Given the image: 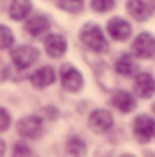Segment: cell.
Returning <instances> with one entry per match:
<instances>
[{"instance_id":"1","label":"cell","mask_w":155,"mask_h":157,"mask_svg":"<svg viewBox=\"0 0 155 157\" xmlns=\"http://www.w3.org/2000/svg\"><path fill=\"white\" fill-rule=\"evenodd\" d=\"M80 40L88 49H91L95 53L108 51V40L104 37V31L97 24H84L80 29Z\"/></svg>"},{"instance_id":"2","label":"cell","mask_w":155,"mask_h":157,"mask_svg":"<svg viewBox=\"0 0 155 157\" xmlns=\"http://www.w3.org/2000/svg\"><path fill=\"white\" fill-rule=\"evenodd\" d=\"M37 59H39V51H37V48H33V46H18V48H15L13 51H11V60H13V64L18 68V70H26V68H29L31 64H35L37 62Z\"/></svg>"},{"instance_id":"3","label":"cell","mask_w":155,"mask_h":157,"mask_svg":"<svg viewBox=\"0 0 155 157\" xmlns=\"http://www.w3.org/2000/svg\"><path fill=\"white\" fill-rule=\"evenodd\" d=\"M60 84L66 91H78L84 84L82 73L75 70L71 64H64L60 68Z\"/></svg>"},{"instance_id":"4","label":"cell","mask_w":155,"mask_h":157,"mask_svg":"<svg viewBox=\"0 0 155 157\" xmlns=\"http://www.w3.org/2000/svg\"><path fill=\"white\" fill-rule=\"evenodd\" d=\"M133 133L141 143H148L155 137V119L148 115H139L133 121Z\"/></svg>"},{"instance_id":"5","label":"cell","mask_w":155,"mask_h":157,"mask_svg":"<svg viewBox=\"0 0 155 157\" xmlns=\"http://www.w3.org/2000/svg\"><path fill=\"white\" fill-rule=\"evenodd\" d=\"M133 55H137L139 59H150L155 53V39L150 33H141L131 44Z\"/></svg>"},{"instance_id":"6","label":"cell","mask_w":155,"mask_h":157,"mask_svg":"<svg viewBox=\"0 0 155 157\" xmlns=\"http://www.w3.org/2000/svg\"><path fill=\"white\" fill-rule=\"evenodd\" d=\"M17 132L18 135L22 137H28V139H35L42 133V121L37 115H28V117L20 119L18 124H17Z\"/></svg>"},{"instance_id":"7","label":"cell","mask_w":155,"mask_h":157,"mask_svg":"<svg viewBox=\"0 0 155 157\" xmlns=\"http://www.w3.org/2000/svg\"><path fill=\"white\" fill-rule=\"evenodd\" d=\"M133 90L137 97L148 99L155 93V77L150 73H139L133 80Z\"/></svg>"},{"instance_id":"8","label":"cell","mask_w":155,"mask_h":157,"mask_svg":"<svg viewBox=\"0 0 155 157\" xmlns=\"http://www.w3.org/2000/svg\"><path fill=\"white\" fill-rule=\"evenodd\" d=\"M113 126V117L108 110H95L89 115V128L97 133H104Z\"/></svg>"},{"instance_id":"9","label":"cell","mask_w":155,"mask_h":157,"mask_svg":"<svg viewBox=\"0 0 155 157\" xmlns=\"http://www.w3.org/2000/svg\"><path fill=\"white\" fill-rule=\"evenodd\" d=\"M108 33H110V37L113 40H119V42H122V40L130 39V35H131V26L124 20V18H112L110 22H108Z\"/></svg>"},{"instance_id":"10","label":"cell","mask_w":155,"mask_h":157,"mask_svg":"<svg viewBox=\"0 0 155 157\" xmlns=\"http://www.w3.org/2000/svg\"><path fill=\"white\" fill-rule=\"evenodd\" d=\"M44 48H46V53L53 59H59L66 53L68 49V42L62 35H47L44 40Z\"/></svg>"},{"instance_id":"11","label":"cell","mask_w":155,"mask_h":157,"mask_svg":"<svg viewBox=\"0 0 155 157\" xmlns=\"http://www.w3.org/2000/svg\"><path fill=\"white\" fill-rule=\"evenodd\" d=\"M29 82L35 86V88H46V86H51L55 82V70L51 66H42L37 71H33L29 75Z\"/></svg>"},{"instance_id":"12","label":"cell","mask_w":155,"mask_h":157,"mask_svg":"<svg viewBox=\"0 0 155 157\" xmlns=\"http://www.w3.org/2000/svg\"><path fill=\"white\" fill-rule=\"evenodd\" d=\"M126 9H128V13H130L135 20H139V22L148 20L150 15H152V9H150V6H148L144 0H128Z\"/></svg>"},{"instance_id":"13","label":"cell","mask_w":155,"mask_h":157,"mask_svg":"<svg viewBox=\"0 0 155 157\" xmlns=\"http://www.w3.org/2000/svg\"><path fill=\"white\" fill-rule=\"evenodd\" d=\"M47 29H49V20L46 17H42V15L31 17L26 22V31L31 37H42L44 33H47Z\"/></svg>"},{"instance_id":"14","label":"cell","mask_w":155,"mask_h":157,"mask_svg":"<svg viewBox=\"0 0 155 157\" xmlns=\"http://www.w3.org/2000/svg\"><path fill=\"white\" fill-rule=\"evenodd\" d=\"M115 71L122 77H131L137 71V62L133 60V57L130 53H124L117 59L115 62Z\"/></svg>"},{"instance_id":"15","label":"cell","mask_w":155,"mask_h":157,"mask_svg":"<svg viewBox=\"0 0 155 157\" xmlns=\"http://www.w3.org/2000/svg\"><path fill=\"white\" fill-rule=\"evenodd\" d=\"M31 13V0H11L9 17L13 20H24Z\"/></svg>"},{"instance_id":"16","label":"cell","mask_w":155,"mask_h":157,"mask_svg":"<svg viewBox=\"0 0 155 157\" xmlns=\"http://www.w3.org/2000/svg\"><path fill=\"white\" fill-rule=\"evenodd\" d=\"M112 102H113V106H115L120 113H128V112H131V110L135 108V99H133V95L128 93V91H122V90L117 91L115 95H113Z\"/></svg>"},{"instance_id":"17","label":"cell","mask_w":155,"mask_h":157,"mask_svg":"<svg viewBox=\"0 0 155 157\" xmlns=\"http://www.w3.org/2000/svg\"><path fill=\"white\" fill-rule=\"evenodd\" d=\"M68 152L71 157H82L86 154V143L82 141V137L78 135H71L68 141Z\"/></svg>"},{"instance_id":"18","label":"cell","mask_w":155,"mask_h":157,"mask_svg":"<svg viewBox=\"0 0 155 157\" xmlns=\"http://www.w3.org/2000/svg\"><path fill=\"white\" fill-rule=\"evenodd\" d=\"M59 7L68 13H78L84 7V0H59Z\"/></svg>"},{"instance_id":"19","label":"cell","mask_w":155,"mask_h":157,"mask_svg":"<svg viewBox=\"0 0 155 157\" xmlns=\"http://www.w3.org/2000/svg\"><path fill=\"white\" fill-rule=\"evenodd\" d=\"M15 42V37H13V31L6 26H0V49H7L11 48Z\"/></svg>"},{"instance_id":"20","label":"cell","mask_w":155,"mask_h":157,"mask_svg":"<svg viewBox=\"0 0 155 157\" xmlns=\"http://www.w3.org/2000/svg\"><path fill=\"white\" fill-rule=\"evenodd\" d=\"M91 7L97 13H108L115 7V0H91Z\"/></svg>"},{"instance_id":"21","label":"cell","mask_w":155,"mask_h":157,"mask_svg":"<svg viewBox=\"0 0 155 157\" xmlns=\"http://www.w3.org/2000/svg\"><path fill=\"white\" fill-rule=\"evenodd\" d=\"M13 157H31V150L24 143H18L13 148Z\"/></svg>"},{"instance_id":"22","label":"cell","mask_w":155,"mask_h":157,"mask_svg":"<svg viewBox=\"0 0 155 157\" xmlns=\"http://www.w3.org/2000/svg\"><path fill=\"white\" fill-rule=\"evenodd\" d=\"M9 124H11V117L7 113V110L0 108V132H6L9 128Z\"/></svg>"},{"instance_id":"23","label":"cell","mask_w":155,"mask_h":157,"mask_svg":"<svg viewBox=\"0 0 155 157\" xmlns=\"http://www.w3.org/2000/svg\"><path fill=\"white\" fill-rule=\"evenodd\" d=\"M6 77H7V68H6L4 60L0 59V82H2V80H6Z\"/></svg>"},{"instance_id":"24","label":"cell","mask_w":155,"mask_h":157,"mask_svg":"<svg viewBox=\"0 0 155 157\" xmlns=\"http://www.w3.org/2000/svg\"><path fill=\"white\" fill-rule=\"evenodd\" d=\"M4 150H6V144H4V141L0 139V157L4 155Z\"/></svg>"},{"instance_id":"25","label":"cell","mask_w":155,"mask_h":157,"mask_svg":"<svg viewBox=\"0 0 155 157\" xmlns=\"http://www.w3.org/2000/svg\"><path fill=\"white\" fill-rule=\"evenodd\" d=\"M150 2H152V6H153V7H155V0H150Z\"/></svg>"},{"instance_id":"26","label":"cell","mask_w":155,"mask_h":157,"mask_svg":"<svg viewBox=\"0 0 155 157\" xmlns=\"http://www.w3.org/2000/svg\"><path fill=\"white\" fill-rule=\"evenodd\" d=\"M153 112H155V104H153Z\"/></svg>"}]
</instances>
